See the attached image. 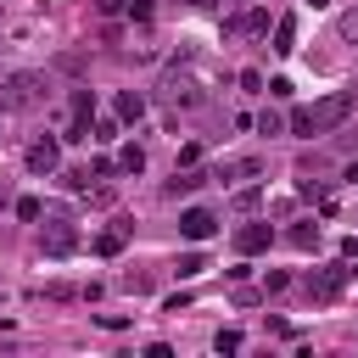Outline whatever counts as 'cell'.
Returning a JSON list of instances; mask_svg holds the SVG:
<instances>
[{"label":"cell","mask_w":358,"mask_h":358,"mask_svg":"<svg viewBox=\"0 0 358 358\" xmlns=\"http://www.w3.org/2000/svg\"><path fill=\"white\" fill-rule=\"evenodd\" d=\"M352 101H358V90H330V95H319L313 106H296V112H291V129H296V134H330V129L352 112Z\"/></svg>","instance_id":"cell-1"},{"label":"cell","mask_w":358,"mask_h":358,"mask_svg":"<svg viewBox=\"0 0 358 358\" xmlns=\"http://www.w3.org/2000/svg\"><path fill=\"white\" fill-rule=\"evenodd\" d=\"M45 101V73H11L0 78V112H28Z\"/></svg>","instance_id":"cell-2"},{"label":"cell","mask_w":358,"mask_h":358,"mask_svg":"<svg viewBox=\"0 0 358 358\" xmlns=\"http://www.w3.org/2000/svg\"><path fill=\"white\" fill-rule=\"evenodd\" d=\"M157 95H162V106H201V84H196L190 67H168L162 84H157Z\"/></svg>","instance_id":"cell-3"},{"label":"cell","mask_w":358,"mask_h":358,"mask_svg":"<svg viewBox=\"0 0 358 358\" xmlns=\"http://www.w3.org/2000/svg\"><path fill=\"white\" fill-rule=\"evenodd\" d=\"M67 106H73V123H67V134H62V140H90V123H95V95H90V90H73V101H67Z\"/></svg>","instance_id":"cell-4"},{"label":"cell","mask_w":358,"mask_h":358,"mask_svg":"<svg viewBox=\"0 0 358 358\" xmlns=\"http://www.w3.org/2000/svg\"><path fill=\"white\" fill-rule=\"evenodd\" d=\"M22 162H28V173H56V162H62V140L39 134V140L22 151Z\"/></svg>","instance_id":"cell-5"},{"label":"cell","mask_w":358,"mask_h":358,"mask_svg":"<svg viewBox=\"0 0 358 358\" xmlns=\"http://www.w3.org/2000/svg\"><path fill=\"white\" fill-rule=\"evenodd\" d=\"M347 263H336V268H313L308 274V296H319V302H330V296H341V285H347Z\"/></svg>","instance_id":"cell-6"},{"label":"cell","mask_w":358,"mask_h":358,"mask_svg":"<svg viewBox=\"0 0 358 358\" xmlns=\"http://www.w3.org/2000/svg\"><path fill=\"white\" fill-rule=\"evenodd\" d=\"M213 229H218V218H213L207 207H185V213H179V235H185V241H207Z\"/></svg>","instance_id":"cell-7"},{"label":"cell","mask_w":358,"mask_h":358,"mask_svg":"<svg viewBox=\"0 0 358 358\" xmlns=\"http://www.w3.org/2000/svg\"><path fill=\"white\" fill-rule=\"evenodd\" d=\"M39 246H45V257H67V252L78 246V229H73V224H50V229L39 235Z\"/></svg>","instance_id":"cell-8"},{"label":"cell","mask_w":358,"mask_h":358,"mask_svg":"<svg viewBox=\"0 0 358 358\" xmlns=\"http://www.w3.org/2000/svg\"><path fill=\"white\" fill-rule=\"evenodd\" d=\"M235 246H241V252H268V246H274V229H268V224H241V229H235Z\"/></svg>","instance_id":"cell-9"},{"label":"cell","mask_w":358,"mask_h":358,"mask_svg":"<svg viewBox=\"0 0 358 358\" xmlns=\"http://www.w3.org/2000/svg\"><path fill=\"white\" fill-rule=\"evenodd\" d=\"M207 179H213V173H201V168H185V173H179V168H173V179H168V185H162V190H168V196H190V190H201V185H207Z\"/></svg>","instance_id":"cell-10"},{"label":"cell","mask_w":358,"mask_h":358,"mask_svg":"<svg viewBox=\"0 0 358 358\" xmlns=\"http://www.w3.org/2000/svg\"><path fill=\"white\" fill-rule=\"evenodd\" d=\"M224 28H229V34H268V11H241V17H229Z\"/></svg>","instance_id":"cell-11"},{"label":"cell","mask_w":358,"mask_h":358,"mask_svg":"<svg viewBox=\"0 0 358 358\" xmlns=\"http://www.w3.org/2000/svg\"><path fill=\"white\" fill-rule=\"evenodd\" d=\"M274 50H280V56L296 50V17H274Z\"/></svg>","instance_id":"cell-12"},{"label":"cell","mask_w":358,"mask_h":358,"mask_svg":"<svg viewBox=\"0 0 358 358\" xmlns=\"http://www.w3.org/2000/svg\"><path fill=\"white\" fill-rule=\"evenodd\" d=\"M140 117H145V95L123 90V95H117V123H140Z\"/></svg>","instance_id":"cell-13"},{"label":"cell","mask_w":358,"mask_h":358,"mask_svg":"<svg viewBox=\"0 0 358 358\" xmlns=\"http://www.w3.org/2000/svg\"><path fill=\"white\" fill-rule=\"evenodd\" d=\"M285 241H291L296 252H313V246H319V224H296V229H291Z\"/></svg>","instance_id":"cell-14"},{"label":"cell","mask_w":358,"mask_h":358,"mask_svg":"<svg viewBox=\"0 0 358 358\" xmlns=\"http://www.w3.org/2000/svg\"><path fill=\"white\" fill-rule=\"evenodd\" d=\"M117 168H123V173H140V168H145V151H140V145L129 140V145L117 151Z\"/></svg>","instance_id":"cell-15"},{"label":"cell","mask_w":358,"mask_h":358,"mask_svg":"<svg viewBox=\"0 0 358 358\" xmlns=\"http://www.w3.org/2000/svg\"><path fill=\"white\" fill-rule=\"evenodd\" d=\"M95 252H101V257H117V252H123V229H106V235H95Z\"/></svg>","instance_id":"cell-16"},{"label":"cell","mask_w":358,"mask_h":358,"mask_svg":"<svg viewBox=\"0 0 358 358\" xmlns=\"http://www.w3.org/2000/svg\"><path fill=\"white\" fill-rule=\"evenodd\" d=\"M201 268H207V257H201V252H185V257H179V274H185V280H196Z\"/></svg>","instance_id":"cell-17"},{"label":"cell","mask_w":358,"mask_h":358,"mask_svg":"<svg viewBox=\"0 0 358 358\" xmlns=\"http://www.w3.org/2000/svg\"><path fill=\"white\" fill-rule=\"evenodd\" d=\"M213 347H218V352H241V330H218Z\"/></svg>","instance_id":"cell-18"},{"label":"cell","mask_w":358,"mask_h":358,"mask_svg":"<svg viewBox=\"0 0 358 358\" xmlns=\"http://www.w3.org/2000/svg\"><path fill=\"white\" fill-rule=\"evenodd\" d=\"M280 129H285L280 112H263V117H257V134H280Z\"/></svg>","instance_id":"cell-19"},{"label":"cell","mask_w":358,"mask_h":358,"mask_svg":"<svg viewBox=\"0 0 358 358\" xmlns=\"http://www.w3.org/2000/svg\"><path fill=\"white\" fill-rule=\"evenodd\" d=\"M90 140H117V123H112V117H101V123H90Z\"/></svg>","instance_id":"cell-20"},{"label":"cell","mask_w":358,"mask_h":358,"mask_svg":"<svg viewBox=\"0 0 358 358\" xmlns=\"http://www.w3.org/2000/svg\"><path fill=\"white\" fill-rule=\"evenodd\" d=\"M17 218L34 224V218H39V201H34V196H17Z\"/></svg>","instance_id":"cell-21"},{"label":"cell","mask_w":358,"mask_h":358,"mask_svg":"<svg viewBox=\"0 0 358 358\" xmlns=\"http://www.w3.org/2000/svg\"><path fill=\"white\" fill-rule=\"evenodd\" d=\"M123 11H129V17H134V22H151V0H129V6H123Z\"/></svg>","instance_id":"cell-22"},{"label":"cell","mask_w":358,"mask_h":358,"mask_svg":"<svg viewBox=\"0 0 358 358\" xmlns=\"http://www.w3.org/2000/svg\"><path fill=\"white\" fill-rule=\"evenodd\" d=\"M341 39H352V45H358V6L341 17Z\"/></svg>","instance_id":"cell-23"},{"label":"cell","mask_w":358,"mask_h":358,"mask_svg":"<svg viewBox=\"0 0 358 358\" xmlns=\"http://www.w3.org/2000/svg\"><path fill=\"white\" fill-rule=\"evenodd\" d=\"M112 168H117L112 157H95V162H90V173H95V179H112Z\"/></svg>","instance_id":"cell-24"},{"label":"cell","mask_w":358,"mask_h":358,"mask_svg":"<svg viewBox=\"0 0 358 358\" xmlns=\"http://www.w3.org/2000/svg\"><path fill=\"white\" fill-rule=\"evenodd\" d=\"M341 257H358V235H352V241H341Z\"/></svg>","instance_id":"cell-25"},{"label":"cell","mask_w":358,"mask_h":358,"mask_svg":"<svg viewBox=\"0 0 358 358\" xmlns=\"http://www.w3.org/2000/svg\"><path fill=\"white\" fill-rule=\"evenodd\" d=\"M123 6H129V0H101V11H106V17H112V11H123Z\"/></svg>","instance_id":"cell-26"},{"label":"cell","mask_w":358,"mask_h":358,"mask_svg":"<svg viewBox=\"0 0 358 358\" xmlns=\"http://www.w3.org/2000/svg\"><path fill=\"white\" fill-rule=\"evenodd\" d=\"M347 179H352V185H358V162H352V168H347Z\"/></svg>","instance_id":"cell-27"},{"label":"cell","mask_w":358,"mask_h":358,"mask_svg":"<svg viewBox=\"0 0 358 358\" xmlns=\"http://www.w3.org/2000/svg\"><path fill=\"white\" fill-rule=\"evenodd\" d=\"M185 6H213V0H185Z\"/></svg>","instance_id":"cell-28"},{"label":"cell","mask_w":358,"mask_h":358,"mask_svg":"<svg viewBox=\"0 0 358 358\" xmlns=\"http://www.w3.org/2000/svg\"><path fill=\"white\" fill-rule=\"evenodd\" d=\"M0 201H6V185H0Z\"/></svg>","instance_id":"cell-29"}]
</instances>
